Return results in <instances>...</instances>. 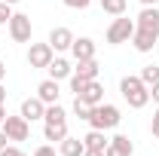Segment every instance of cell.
Here are the masks:
<instances>
[{"label": "cell", "instance_id": "obj_1", "mask_svg": "<svg viewBox=\"0 0 159 156\" xmlns=\"http://www.w3.org/2000/svg\"><path fill=\"white\" fill-rule=\"evenodd\" d=\"M43 135L46 141H64L67 138V113L61 104H46V113H43Z\"/></svg>", "mask_w": 159, "mask_h": 156}, {"label": "cell", "instance_id": "obj_19", "mask_svg": "<svg viewBox=\"0 0 159 156\" xmlns=\"http://www.w3.org/2000/svg\"><path fill=\"white\" fill-rule=\"evenodd\" d=\"M98 61L95 58H86V61H77V67H74V74H77L80 80H86V83H89V80H98Z\"/></svg>", "mask_w": 159, "mask_h": 156}, {"label": "cell", "instance_id": "obj_25", "mask_svg": "<svg viewBox=\"0 0 159 156\" xmlns=\"http://www.w3.org/2000/svg\"><path fill=\"white\" fill-rule=\"evenodd\" d=\"M61 3H64L67 9H89V3H92V0H61Z\"/></svg>", "mask_w": 159, "mask_h": 156}, {"label": "cell", "instance_id": "obj_37", "mask_svg": "<svg viewBox=\"0 0 159 156\" xmlns=\"http://www.w3.org/2000/svg\"><path fill=\"white\" fill-rule=\"evenodd\" d=\"M21 156H28V153H21Z\"/></svg>", "mask_w": 159, "mask_h": 156}, {"label": "cell", "instance_id": "obj_2", "mask_svg": "<svg viewBox=\"0 0 159 156\" xmlns=\"http://www.w3.org/2000/svg\"><path fill=\"white\" fill-rule=\"evenodd\" d=\"M119 95L125 98L129 107L141 110V107H147V101H150V86L141 77H122L119 80Z\"/></svg>", "mask_w": 159, "mask_h": 156}, {"label": "cell", "instance_id": "obj_29", "mask_svg": "<svg viewBox=\"0 0 159 156\" xmlns=\"http://www.w3.org/2000/svg\"><path fill=\"white\" fill-rule=\"evenodd\" d=\"M150 98L159 104V83H153V86H150Z\"/></svg>", "mask_w": 159, "mask_h": 156}, {"label": "cell", "instance_id": "obj_4", "mask_svg": "<svg viewBox=\"0 0 159 156\" xmlns=\"http://www.w3.org/2000/svg\"><path fill=\"white\" fill-rule=\"evenodd\" d=\"M132 34H135V19L116 16V19H113V25L107 28V43H110V46H119V43H132Z\"/></svg>", "mask_w": 159, "mask_h": 156}, {"label": "cell", "instance_id": "obj_27", "mask_svg": "<svg viewBox=\"0 0 159 156\" xmlns=\"http://www.w3.org/2000/svg\"><path fill=\"white\" fill-rule=\"evenodd\" d=\"M0 156H21V150L16 147V144H6V147L0 150Z\"/></svg>", "mask_w": 159, "mask_h": 156}, {"label": "cell", "instance_id": "obj_23", "mask_svg": "<svg viewBox=\"0 0 159 156\" xmlns=\"http://www.w3.org/2000/svg\"><path fill=\"white\" fill-rule=\"evenodd\" d=\"M9 19H12V6L0 0V25H9Z\"/></svg>", "mask_w": 159, "mask_h": 156}, {"label": "cell", "instance_id": "obj_30", "mask_svg": "<svg viewBox=\"0 0 159 156\" xmlns=\"http://www.w3.org/2000/svg\"><path fill=\"white\" fill-rule=\"evenodd\" d=\"M6 144H9V138H6V132H3V129H0V150H3Z\"/></svg>", "mask_w": 159, "mask_h": 156}, {"label": "cell", "instance_id": "obj_14", "mask_svg": "<svg viewBox=\"0 0 159 156\" xmlns=\"http://www.w3.org/2000/svg\"><path fill=\"white\" fill-rule=\"evenodd\" d=\"M19 113L28 119V122H34V119H43V113H46V104H43L37 95H34V98H25V101H21V110H19Z\"/></svg>", "mask_w": 159, "mask_h": 156}, {"label": "cell", "instance_id": "obj_12", "mask_svg": "<svg viewBox=\"0 0 159 156\" xmlns=\"http://www.w3.org/2000/svg\"><path fill=\"white\" fill-rule=\"evenodd\" d=\"M37 98L43 101V104H58V98H61V89H58V80H43L37 86Z\"/></svg>", "mask_w": 159, "mask_h": 156}, {"label": "cell", "instance_id": "obj_33", "mask_svg": "<svg viewBox=\"0 0 159 156\" xmlns=\"http://www.w3.org/2000/svg\"><path fill=\"white\" fill-rule=\"evenodd\" d=\"M83 156H104V153H101V150H86Z\"/></svg>", "mask_w": 159, "mask_h": 156}, {"label": "cell", "instance_id": "obj_35", "mask_svg": "<svg viewBox=\"0 0 159 156\" xmlns=\"http://www.w3.org/2000/svg\"><path fill=\"white\" fill-rule=\"evenodd\" d=\"M3 119H6V107L0 104V126H3Z\"/></svg>", "mask_w": 159, "mask_h": 156}, {"label": "cell", "instance_id": "obj_10", "mask_svg": "<svg viewBox=\"0 0 159 156\" xmlns=\"http://www.w3.org/2000/svg\"><path fill=\"white\" fill-rule=\"evenodd\" d=\"M70 55H74L77 61L95 58V40H92V37H74V43H70Z\"/></svg>", "mask_w": 159, "mask_h": 156}, {"label": "cell", "instance_id": "obj_8", "mask_svg": "<svg viewBox=\"0 0 159 156\" xmlns=\"http://www.w3.org/2000/svg\"><path fill=\"white\" fill-rule=\"evenodd\" d=\"M135 28H141V31L159 37V9L156 6H144V9L138 12V19H135Z\"/></svg>", "mask_w": 159, "mask_h": 156}, {"label": "cell", "instance_id": "obj_5", "mask_svg": "<svg viewBox=\"0 0 159 156\" xmlns=\"http://www.w3.org/2000/svg\"><path fill=\"white\" fill-rule=\"evenodd\" d=\"M0 129L6 132L9 141H16V144H19V141H28V135H31V122L21 117V113H19V117H9V113H6V119H3Z\"/></svg>", "mask_w": 159, "mask_h": 156}, {"label": "cell", "instance_id": "obj_13", "mask_svg": "<svg viewBox=\"0 0 159 156\" xmlns=\"http://www.w3.org/2000/svg\"><path fill=\"white\" fill-rule=\"evenodd\" d=\"M132 153H135V144L125 135H113L110 144H107V150H104V156H132Z\"/></svg>", "mask_w": 159, "mask_h": 156}, {"label": "cell", "instance_id": "obj_21", "mask_svg": "<svg viewBox=\"0 0 159 156\" xmlns=\"http://www.w3.org/2000/svg\"><path fill=\"white\" fill-rule=\"evenodd\" d=\"M138 77L144 80V83H147V86H153V83H159V64H147V67H144V71H141Z\"/></svg>", "mask_w": 159, "mask_h": 156}, {"label": "cell", "instance_id": "obj_20", "mask_svg": "<svg viewBox=\"0 0 159 156\" xmlns=\"http://www.w3.org/2000/svg\"><path fill=\"white\" fill-rule=\"evenodd\" d=\"M125 0H101V9L107 12V16H125Z\"/></svg>", "mask_w": 159, "mask_h": 156}, {"label": "cell", "instance_id": "obj_18", "mask_svg": "<svg viewBox=\"0 0 159 156\" xmlns=\"http://www.w3.org/2000/svg\"><path fill=\"white\" fill-rule=\"evenodd\" d=\"M83 144H86V150H101V153H104V150H107V144H110V138L104 135L101 129H92L89 135L83 138Z\"/></svg>", "mask_w": 159, "mask_h": 156}, {"label": "cell", "instance_id": "obj_3", "mask_svg": "<svg viewBox=\"0 0 159 156\" xmlns=\"http://www.w3.org/2000/svg\"><path fill=\"white\" fill-rule=\"evenodd\" d=\"M119 119H122V113H119L116 104H95L92 107V113H89V126L92 129H101V132H107V129H116Z\"/></svg>", "mask_w": 159, "mask_h": 156}, {"label": "cell", "instance_id": "obj_34", "mask_svg": "<svg viewBox=\"0 0 159 156\" xmlns=\"http://www.w3.org/2000/svg\"><path fill=\"white\" fill-rule=\"evenodd\" d=\"M159 0H141V6H156Z\"/></svg>", "mask_w": 159, "mask_h": 156}, {"label": "cell", "instance_id": "obj_6", "mask_svg": "<svg viewBox=\"0 0 159 156\" xmlns=\"http://www.w3.org/2000/svg\"><path fill=\"white\" fill-rule=\"evenodd\" d=\"M31 34H34V28H31V16H25V12H12V19H9V37L16 40V43H31Z\"/></svg>", "mask_w": 159, "mask_h": 156}, {"label": "cell", "instance_id": "obj_32", "mask_svg": "<svg viewBox=\"0 0 159 156\" xmlns=\"http://www.w3.org/2000/svg\"><path fill=\"white\" fill-rule=\"evenodd\" d=\"M3 80H6V64L0 61V83H3Z\"/></svg>", "mask_w": 159, "mask_h": 156}, {"label": "cell", "instance_id": "obj_36", "mask_svg": "<svg viewBox=\"0 0 159 156\" xmlns=\"http://www.w3.org/2000/svg\"><path fill=\"white\" fill-rule=\"evenodd\" d=\"M3 3H9V6H12V3H19V0H3Z\"/></svg>", "mask_w": 159, "mask_h": 156}, {"label": "cell", "instance_id": "obj_17", "mask_svg": "<svg viewBox=\"0 0 159 156\" xmlns=\"http://www.w3.org/2000/svg\"><path fill=\"white\" fill-rule=\"evenodd\" d=\"M156 40H159V37H153V34H147V31H141V28H135V34H132V46H135L138 52H153Z\"/></svg>", "mask_w": 159, "mask_h": 156}, {"label": "cell", "instance_id": "obj_16", "mask_svg": "<svg viewBox=\"0 0 159 156\" xmlns=\"http://www.w3.org/2000/svg\"><path fill=\"white\" fill-rule=\"evenodd\" d=\"M86 153V144H83V138H64L58 141V156H83Z\"/></svg>", "mask_w": 159, "mask_h": 156}, {"label": "cell", "instance_id": "obj_28", "mask_svg": "<svg viewBox=\"0 0 159 156\" xmlns=\"http://www.w3.org/2000/svg\"><path fill=\"white\" fill-rule=\"evenodd\" d=\"M150 132H153V138H159V107H156V113H153V122H150Z\"/></svg>", "mask_w": 159, "mask_h": 156}, {"label": "cell", "instance_id": "obj_15", "mask_svg": "<svg viewBox=\"0 0 159 156\" xmlns=\"http://www.w3.org/2000/svg\"><path fill=\"white\" fill-rule=\"evenodd\" d=\"M46 71H49V77L52 80H70V74H74V67H70V61L67 58H61V55H55V58L49 61V67H46Z\"/></svg>", "mask_w": 159, "mask_h": 156}, {"label": "cell", "instance_id": "obj_22", "mask_svg": "<svg viewBox=\"0 0 159 156\" xmlns=\"http://www.w3.org/2000/svg\"><path fill=\"white\" fill-rule=\"evenodd\" d=\"M74 113H77L80 119H86V122H89V113H92V107H89V104H83L80 98H74Z\"/></svg>", "mask_w": 159, "mask_h": 156}, {"label": "cell", "instance_id": "obj_24", "mask_svg": "<svg viewBox=\"0 0 159 156\" xmlns=\"http://www.w3.org/2000/svg\"><path fill=\"white\" fill-rule=\"evenodd\" d=\"M83 89H86V80H80L77 74H70V92H74V95H80Z\"/></svg>", "mask_w": 159, "mask_h": 156}, {"label": "cell", "instance_id": "obj_7", "mask_svg": "<svg viewBox=\"0 0 159 156\" xmlns=\"http://www.w3.org/2000/svg\"><path fill=\"white\" fill-rule=\"evenodd\" d=\"M52 58H55V49L49 43H31V49H28V64L31 67H49Z\"/></svg>", "mask_w": 159, "mask_h": 156}, {"label": "cell", "instance_id": "obj_26", "mask_svg": "<svg viewBox=\"0 0 159 156\" xmlns=\"http://www.w3.org/2000/svg\"><path fill=\"white\" fill-rule=\"evenodd\" d=\"M34 156H58V153H55V147H52V144H40L37 150H34Z\"/></svg>", "mask_w": 159, "mask_h": 156}, {"label": "cell", "instance_id": "obj_9", "mask_svg": "<svg viewBox=\"0 0 159 156\" xmlns=\"http://www.w3.org/2000/svg\"><path fill=\"white\" fill-rule=\"evenodd\" d=\"M70 43H74V31L70 28H52L49 31V46L55 52H70Z\"/></svg>", "mask_w": 159, "mask_h": 156}, {"label": "cell", "instance_id": "obj_11", "mask_svg": "<svg viewBox=\"0 0 159 156\" xmlns=\"http://www.w3.org/2000/svg\"><path fill=\"white\" fill-rule=\"evenodd\" d=\"M74 98H80V101H83V104H89V107H95V104L104 101V86H101L98 80H89V83H86V89H83L80 95H74Z\"/></svg>", "mask_w": 159, "mask_h": 156}, {"label": "cell", "instance_id": "obj_31", "mask_svg": "<svg viewBox=\"0 0 159 156\" xmlns=\"http://www.w3.org/2000/svg\"><path fill=\"white\" fill-rule=\"evenodd\" d=\"M0 104H6V89H3V83H0Z\"/></svg>", "mask_w": 159, "mask_h": 156}]
</instances>
